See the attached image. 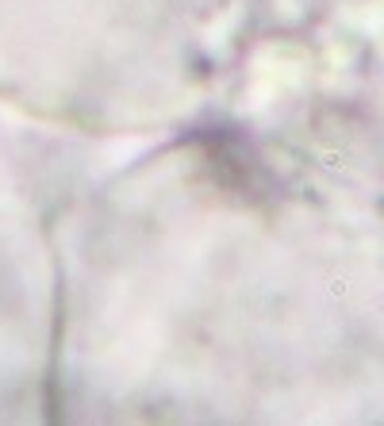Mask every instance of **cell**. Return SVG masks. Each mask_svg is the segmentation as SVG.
<instances>
[{
	"mask_svg": "<svg viewBox=\"0 0 384 426\" xmlns=\"http://www.w3.org/2000/svg\"><path fill=\"white\" fill-rule=\"evenodd\" d=\"M54 322L50 223L0 211V422H54Z\"/></svg>",
	"mask_w": 384,
	"mask_h": 426,
	"instance_id": "obj_2",
	"label": "cell"
},
{
	"mask_svg": "<svg viewBox=\"0 0 384 426\" xmlns=\"http://www.w3.org/2000/svg\"><path fill=\"white\" fill-rule=\"evenodd\" d=\"M273 0H0V100L85 135L235 119Z\"/></svg>",
	"mask_w": 384,
	"mask_h": 426,
	"instance_id": "obj_1",
	"label": "cell"
}]
</instances>
